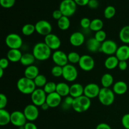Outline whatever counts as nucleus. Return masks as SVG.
Returning a JSON list of instances; mask_svg holds the SVG:
<instances>
[{"label":"nucleus","mask_w":129,"mask_h":129,"mask_svg":"<svg viewBox=\"0 0 129 129\" xmlns=\"http://www.w3.org/2000/svg\"><path fill=\"white\" fill-rule=\"evenodd\" d=\"M32 54L36 60L40 61L48 60L52 55V50L45 42H39L35 44L33 48Z\"/></svg>","instance_id":"obj_1"},{"label":"nucleus","mask_w":129,"mask_h":129,"mask_svg":"<svg viewBox=\"0 0 129 129\" xmlns=\"http://www.w3.org/2000/svg\"><path fill=\"white\" fill-rule=\"evenodd\" d=\"M16 86L19 91L24 94H31L37 87L34 80L25 76L18 80Z\"/></svg>","instance_id":"obj_2"},{"label":"nucleus","mask_w":129,"mask_h":129,"mask_svg":"<svg viewBox=\"0 0 129 129\" xmlns=\"http://www.w3.org/2000/svg\"><path fill=\"white\" fill-rule=\"evenodd\" d=\"M91 105V99L86 96L83 95L78 98H74L72 108L76 112L83 113L89 110Z\"/></svg>","instance_id":"obj_3"},{"label":"nucleus","mask_w":129,"mask_h":129,"mask_svg":"<svg viewBox=\"0 0 129 129\" xmlns=\"http://www.w3.org/2000/svg\"><path fill=\"white\" fill-rule=\"evenodd\" d=\"M115 94L112 89L110 88H101L98 98L100 102L103 105L108 107L112 105L114 102L115 98Z\"/></svg>","instance_id":"obj_4"},{"label":"nucleus","mask_w":129,"mask_h":129,"mask_svg":"<svg viewBox=\"0 0 129 129\" xmlns=\"http://www.w3.org/2000/svg\"><path fill=\"white\" fill-rule=\"evenodd\" d=\"M59 10L63 16L70 17L76 11L77 5L74 0H62L59 6Z\"/></svg>","instance_id":"obj_5"},{"label":"nucleus","mask_w":129,"mask_h":129,"mask_svg":"<svg viewBox=\"0 0 129 129\" xmlns=\"http://www.w3.org/2000/svg\"><path fill=\"white\" fill-rule=\"evenodd\" d=\"M5 43L10 49H20L23 45V40L17 34H10L6 36Z\"/></svg>","instance_id":"obj_6"},{"label":"nucleus","mask_w":129,"mask_h":129,"mask_svg":"<svg viewBox=\"0 0 129 129\" xmlns=\"http://www.w3.org/2000/svg\"><path fill=\"white\" fill-rule=\"evenodd\" d=\"M78 76V71L77 68L71 64H68L63 67L62 77L68 82H73Z\"/></svg>","instance_id":"obj_7"},{"label":"nucleus","mask_w":129,"mask_h":129,"mask_svg":"<svg viewBox=\"0 0 129 129\" xmlns=\"http://www.w3.org/2000/svg\"><path fill=\"white\" fill-rule=\"evenodd\" d=\"M47 95L44 89L37 88L31 94V100L32 104L37 107H41L43 104L46 102Z\"/></svg>","instance_id":"obj_8"},{"label":"nucleus","mask_w":129,"mask_h":129,"mask_svg":"<svg viewBox=\"0 0 129 129\" xmlns=\"http://www.w3.org/2000/svg\"><path fill=\"white\" fill-rule=\"evenodd\" d=\"M118 48V47L115 42L112 40H106L102 44L100 51L110 56L115 55Z\"/></svg>","instance_id":"obj_9"},{"label":"nucleus","mask_w":129,"mask_h":129,"mask_svg":"<svg viewBox=\"0 0 129 129\" xmlns=\"http://www.w3.org/2000/svg\"><path fill=\"white\" fill-rule=\"evenodd\" d=\"M35 31L39 35L47 36L51 34L52 31V26L50 22L45 20H39L35 25Z\"/></svg>","instance_id":"obj_10"},{"label":"nucleus","mask_w":129,"mask_h":129,"mask_svg":"<svg viewBox=\"0 0 129 129\" xmlns=\"http://www.w3.org/2000/svg\"><path fill=\"white\" fill-rule=\"evenodd\" d=\"M78 64L82 70L86 72H89L94 69L95 62L91 55H83L81 56Z\"/></svg>","instance_id":"obj_11"},{"label":"nucleus","mask_w":129,"mask_h":129,"mask_svg":"<svg viewBox=\"0 0 129 129\" xmlns=\"http://www.w3.org/2000/svg\"><path fill=\"white\" fill-rule=\"evenodd\" d=\"M27 123V120L24 115L23 112L16 110L11 113V123L17 127L25 126Z\"/></svg>","instance_id":"obj_12"},{"label":"nucleus","mask_w":129,"mask_h":129,"mask_svg":"<svg viewBox=\"0 0 129 129\" xmlns=\"http://www.w3.org/2000/svg\"><path fill=\"white\" fill-rule=\"evenodd\" d=\"M23 113L28 122H34L36 120L39 115V110L38 107L34 104L27 105L23 110Z\"/></svg>","instance_id":"obj_13"},{"label":"nucleus","mask_w":129,"mask_h":129,"mask_svg":"<svg viewBox=\"0 0 129 129\" xmlns=\"http://www.w3.org/2000/svg\"><path fill=\"white\" fill-rule=\"evenodd\" d=\"M52 59L55 65L64 67L68 64V54L60 50H57L52 55Z\"/></svg>","instance_id":"obj_14"},{"label":"nucleus","mask_w":129,"mask_h":129,"mask_svg":"<svg viewBox=\"0 0 129 129\" xmlns=\"http://www.w3.org/2000/svg\"><path fill=\"white\" fill-rule=\"evenodd\" d=\"M44 42L51 50H58L61 45V40L60 38L55 34L52 33L45 37Z\"/></svg>","instance_id":"obj_15"},{"label":"nucleus","mask_w":129,"mask_h":129,"mask_svg":"<svg viewBox=\"0 0 129 129\" xmlns=\"http://www.w3.org/2000/svg\"><path fill=\"white\" fill-rule=\"evenodd\" d=\"M101 88L96 83H89L84 88V95L89 99L96 98L99 95Z\"/></svg>","instance_id":"obj_16"},{"label":"nucleus","mask_w":129,"mask_h":129,"mask_svg":"<svg viewBox=\"0 0 129 129\" xmlns=\"http://www.w3.org/2000/svg\"><path fill=\"white\" fill-rule=\"evenodd\" d=\"M69 42L73 46L78 47L83 45L85 42V37L80 31H75L71 35Z\"/></svg>","instance_id":"obj_17"},{"label":"nucleus","mask_w":129,"mask_h":129,"mask_svg":"<svg viewBox=\"0 0 129 129\" xmlns=\"http://www.w3.org/2000/svg\"><path fill=\"white\" fill-rule=\"evenodd\" d=\"M62 102V97L57 92L48 94L47 95L46 103L50 108H56Z\"/></svg>","instance_id":"obj_18"},{"label":"nucleus","mask_w":129,"mask_h":129,"mask_svg":"<svg viewBox=\"0 0 129 129\" xmlns=\"http://www.w3.org/2000/svg\"><path fill=\"white\" fill-rule=\"evenodd\" d=\"M115 56L118 58L119 61L125 60L129 59V46L127 45H121L118 48Z\"/></svg>","instance_id":"obj_19"},{"label":"nucleus","mask_w":129,"mask_h":129,"mask_svg":"<svg viewBox=\"0 0 129 129\" xmlns=\"http://www.w3.org/2000/svg\"><path fill=\"white\" fill-rule=\"evenodd\" d=\"M84 87L79 83H74L70 86V93L69 95L74 98H78L79 96L84 95Z\"/></svg>","instance_id":"obj_20"},{"label":"nucleus","mask_w":129,"mask_h":129,"mask_svg":"<svg viewBox=\"0 0 129 129\" xmlns=\"http://www.w3.org/2000/svg\"><path fill=\"white\" fill-rule=\"evenodd\" d=\"M113 92L117 95H122L126 93L128 90V85L123 81H118L116 82L113 86Z\"/></svg>","instance_id":"obj_21"},{"label":"nucleus","mask_w":129,"mask_h":129,"mask_svg":"<svg viewBox=\"0 0 129 129\" xmlns=\"http://www.w3.org/2000/svg\"><path fill=\"white\" fill-rule=\"evenodd\" d=\"M101 45H102V44L97 40H96L94 37L90 38L86 42L87 49L88 50V51L94 53L100 51Z\"/></svg>","instance_id":"obj_22"},{"label":"nucleus","mask_w":129,"mask_h":129,"mask_svg":"<svg viewBox=\"0 0 129 129\" xmlns=\"http://www.w3.org/2000/svg\"><path fill=\"white\" fill-rule=\"evenodd\" d=\"M22 55L20 49H10L7 53V58L10 62H20Z\"/></svg>","instance_id":"obj_23"},{"label":"nucleus","mask_w":129,"mask_h":129,"mask_svg":"<svg viewBox=\"0 0 129 129\" xmlns=\"http://www.w3.org/2000/svg\"><path fill=\"white\" fill-rule=\"evenodd\" d=\"M39 69L37 66L35 65H31L25 68L24 71V75L25 77L28 78V79L34 80L35 78L39 75Z\"/></svg>","instance_id":"obj_24"},{"label":"nucleus","mask_w":129,"mask_h":129,"mask_svg":"<svg viewBox=\"0 0 129 129\" xmlns=\"http://www.w3.org/2000/svg\"><path fill=\"white\" fill-rule=\"evenodd\" d=\"M56 92L61 97H66L69 95L70 86L64 82H60L57 84Z\"/></svg>","instance_id":"obj_25"},{"label":"nucleus","mask_w":129,"mask_h":129,"mask_svg":"<svg viewBox=\"0 0 129 129\" xmlns=\"http://www.w3.org/2000/svg\"><path fill=\"white\" fill-rule=\"evenodd\" d=\"M118 62H119V60L115 56V55H110V56H108L105 60L104 65L107 69L112 70L118 67Z\"/></svg>","instance_id":"obj_26"},{"label":"nucleus","mask_w":129,"mask_h":129,"mask_svg":"<svg viewBox=\"0 0 129 129\" xmlns=\"http://www.w3.org/2000/svg\"><path fill=\"white\" fill-rule=\"evenodd\" d=\"M36 59L35 58L32 53H25L22 55L21 59L20 60V62L23 66L26 67L30 66L31 65H34Z\"/></svg>","instance_id":"obj_27"},{"label":"nucleus","mask_w":129,"mask_h":129,"mask_svg":"<svg viewBox=\"0 0 129 129\" xmlns=\"http://www.w3.org/2000/svg\"><path fill=\"white\" fill-rule=\"evenodd\" d=\"M10 123H11V113L5 109H0V125H7Z\"/></svg>","instance_id":"obj_28"},{"label":"nucleus","mask_w":129,"mask_h":129,"mask_svg":"<svg viewBox=\"0 0 129 129\" xmlns=\"http://www.w3.org/2000/svg\"><path fill=\"white\" fill-rule=\"evenodd\" d=\"M114 79L113 76L110 73H105L102 76L101 78V83L103 88H110L113 84Z\"/></svg>","instance_id":"obj_29"},{"label":"nucleus","mask_w":129,"mask_h":129,"mask_svg":"<svg viewBox=\"0 0 129 129\" xmlns=\"http://www.w3.org/2000/svg\"><path fill=\"white\" fill-rule=\"evenodd\" d=\"M71 21L69 17L62 16L59 20L57 21V26L60 30L62 31H66L68 30L70 27Z\"/></svg>","instance_id":"obj_30"},{"label":"nucleus","mask_w":129,"mask_h":129,"mask_svg":"<svg viewBox=\"0 0 129 129\" xmlns=\"http://www.w3.org/2000/svg\"><path fill=\"white\" fill-rule=\"evenodd\" d=\"M119 39L123 44H129V25L123 26L119 32Z\"/></svg>","instance_id":"obj_31"},{"label":"nucleus","mask_w":129,"mask_h":129,"mask_svg":"<svg viewBox=\"0 0 129 129\" xmlns=\"http://www.w3.org/2000/svg\"><path fill=\"white\" fill-rule=\"evenodd\" d=\"M103 27V21L101 19L95 18L91 20L89 29L93 31H96L102 30Z\"/></svg>","instance_id":"obj_32"},{"label":"nucleus","mask_w":129,"mask_h":129,"mask_svg":"<svg viewBox=\"0 0 129 129\" xmlns=\"http://www.w3.org/2000/svg\"><path fill=\"white\" fill-rule=\"evenodd\" d=\"M35 31V26L33 24L28 23L23 25L21 29L23 35L25 36H30Z\"/></svg>","instance_id":"obj_33"},{"label":"nucleus","mask_w":129,"mask_h":129,"mask_svg":"<svg viewBox=\"0 0 129 129\" xmlns=\"http://www.w3.org/2000/svg\"><path fill=\"white\" fill-rule=\"evenodd\" d=\"M34 83L37 87L39 88H44L45 84L47 83V78L44 75V74H39L34 79Z\"/></svg>","instance_id":"obj_34"},{"label":"nucleus","mask_w":129,"mask_h":129,"mask_svg":"<svg viewBox=\"0 0 129 129\" xmlns=\"http://www.w3.org/2000/svg\"><path fill=\"white\" fill-rule=\"evenodd\" d=\"M68 61L71 64H78L81 59V55L76 52H71L68 54Z\"/></svg>","instance_id":"obj_35"},{"label":"nucleus","mask_w":129,"mask_h":129,"mask_svg":"<svg viewBox=\"0 0 129 129\" xmlns=\"http://www.w3.org/2000/svg\"><path fill=\"white\" fill-rule=\"evenodd\" d=\"M116 9L113 6H108L104 10V16L107 19H111L115 15Z\"/></svg>","instance_id":"obj_36"},{"label":"nucleus","mask_w":129,"mask_h":129,"mask_svg":"<svg viewBox=\"0 0 129 129\" xmlns=\"http://www.w3.org/2000/svg\"><path fill=\"white\" fill-rule=\"evenodd\" d=\"M56 88L57 84H55L54 82L50 81L47 83L45 86L44 87V90L46 93V94H48L56 92Z\"/></svg>","instance_id":"obj_37"},{"label":"nucleus","mask_w":129,"mask_h":129,"mask_svg":"<svg viewBox=\"0 0 129 129\" xmlns=\"http://www.w3.org/2000/svg\"><path fill=\"white\" fill-rule=\"evenodd\" d=\"M63 73V67L59 66H54L51 69L52 75L55 78H59L62 76Z\"/></svg>","instance_id":"obj_38"},{"label":"nucleus","mask_w":129,"mask_h":129,"mask_svg":"<svg viewBox=\"0 0 129 129\" xmlns=\"http://www.w3.org/2000/svg\"><path fill=\"white\" fill-rule=\"evenodd\" d=\"M94 37L95 38L96 40H97L99 42L102 44L103 42L105 41L106 39H107V33L103 30H100V31L95 32Z\"/></svg>","instance_id":"obj_39"},{"label":"nucleus","mask_w":129,"mask_h":129,"mask_svg":"<svg viewBox=\"0 0 129 129\" xmlns=\"http://www.w3.org/2000/svg\"><path fill=\"white\" fill-rule=\"evenodd\" d=\"M74 98L70 95L65 97L64 102H63L62 105V108L65 110H68L70 107H72L73 102H74Z\"/></svg>","instance_id":"obj_40"},{"label":"nucleus","mask_w":129,"mask_h":129,"mask_svg":"<svg viewBox=\"0 0 129 129\" xmlns=\"http://www.w3.org/2000/svg\"><path fill=\"white\" fill-rule=\"evenodd\" d=\"M16 0H0V5L4 8H10L15 5Z\"/></svg>","instance_id":"obj_41"},{"label":"nucleus","mask_w":129,"mask_h":129,"mask_svg":"<svg viewBox=\"0 0 129 129\" xmlns=\"http://www.w3.org/2000/svg\"><path fill=\"white\" fill-rule=\"evenodd\" d=\"M8 104V98L3 93L0 94V109H5Z\"/></svg>","instance_id":"obj_42"},{"label":"nucleus","mask_w":129,"mask_h":129,"mask_svg":"<svg viewBox=\"0 0 129 129\" xmlns=\"http://www.w3.org/2000/svg\"><path fill=\"white\" fill-rule=\"evenodd\" d=\"M91 22V21L88 18H83L81 20L80 25L83 28L88 29L90 27Z\"/></svg>","instance_id":"obj_43"},{"label":"nucleus","mask_w":129,"mask_h":129,"mask_svg":"<svg viewBox=\"0 0 129 129\" xmlns=\"http://www.w3.org/2000/svg\"><path fill=\"white\" fill-rule=\"evenodd\" d=\"M122 124L125 129H129V113H126L122 118Z\"/></svg>","instance_id":"obj_44"},{"label":"nucleus","mask_w":129,"mask_h":129,"mask_svg":"<svg viewBox=\"0 0 129 129\" xmlns=\"http://www.w3.org/2000/svg\"><path fill=\"white\" fill-rule=\"evenodd\" d=\"M9 63H10V60L8 59L7 57L2 58L0 60V68L5 70L8 67Z\"/></svg>","instance_id":"obj_45"},{"label":"nucleus","mask_w":129,"mask_h":129,"mask_svg":"<svg viewBox=\"0 0 129 129\" xmlns=\"http://www.w3.org/2000/svg\"><path fill=\"white\" fill-rule=\"evenodd\" d=\"M88 6L91 9H96L99 6V2L98 0H89Z\"/></svg>","instance_id":"obj_46"},{"label":"nucleus","mask_w":129,"mask_h":129,"mask_svg":"<svg viewBox=\"0 0 129 129\" xmlns=\"http://www.w3.org/2000/svg\"><path fill=\"white\" fill-rule=\"evenodd\" d=\"M127 67H128V64H127V62L125 60H121L119 61L118 65V68L121 71H125L127 69Z\"/></svg>","instance_id":"obj_47"},{"label":"nucleus","mask_w":129,"mask_h":129,"mask_svg":"<svg viewBox=\"0 0 129 129\" xmlns=\"http://www.w3.org/2000/svg\"><path fill=\"white\" fill-rule=\"evenodd\" d=\"M62 16H63L62 13L61 11H60V10H59H59H55V11H54V12H53V13H52L53 18L55 19V20H57V21Z\"/></svg>","instance_id":"obj_48"},{"label":"nucleus","mask_w":129,"mask_h":129,"mask_svg":"<svg viewBox=\"0 0 129 129\" xmlns=\"http://www.w3.org/2000/svg\"><path fill=\"white\" fill-rule=\"evenodd\" d=\"M25 129H38L36 125L33 122H28L24 126Z\"/></svg>","instance_id":"obj_49"},{"label":"nucleus","mask_w":129,"mask_h":129,"mask_svg":"<svg viewBox=\"0 0 129 129\" xmlns=\"http://www.w3.org/2000/svg\"><path fill=\"white\" fill-rule=\"evenodd\" d=\"M96 129H112L110 126L106 123H100L96 126Z\"/></svg>","instance_id":"obj_50"},{"label":"nucleus","mask_w":129,"mask_h":129,"mask_svg":"<svg viewBox=\"0 0 129 129\" xmlns=\"http://www.w3.org/2000/svg\"><path fill=\"white\" fill-rule=\"evenodd\" d=\"M77 5H79L81 6H84L86 5H88L89 0H74Z\"/></svg>","instance_id":"obj_51"},{"label":"nucleus","mask_w":129,"mask_h":129,"mask_svg":"<svg viewBox=\"0 0 129 129\" xmlns=\"http://www.w3.org/2000/svg\"><path fill=\"white\" fill-rule=\"evenodd\" d=\"M40 107H41L42 110H44V111L47 110L49 109V108H50V107H49V106L48 105L47 103L46 102H45V103H44V104H43Z\"/></svg>","instance_id":"obj_52"},{"label":"nucleus","mask_w":129,"mask_h":129,"mask_svg":"<svg viewBox=\"0 0 129 129\" xmlns=\"http://www.w3.org/2000/svg\"><path fill=\"white\" fill-rule=\"evenodd\" d=\"M4 70H5V69H1V68H0V78H1L3 76Z\"/></svg>","instance_id":"obj_53"}]
</instances>
